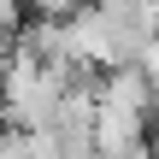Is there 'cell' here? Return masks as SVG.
Here are the masks:
<instances>
[{
	"instance_id": "obj_1",
	"label": "cell",
	"mask_w": 159,
	"mask_h": 159,
	"mask_svg": "<svg viewBox=\"0 0 159 159\" xmlns=\"http://www.w3.org/2000/svg\"><path fill=\"white\" fill-rule=\"evenodd\" d=\"M71 77L77 71L41 59L35 47H18L12 65L0 71V118H6V130H47L59 118V106H65Z\"/></svg>"
},
{
	"instance_id": "obj_2",
	"label": "cell",
	"mask_w": 159,
	"mask_h": 159,
	"mask_svg": "<svg viewBox=\"0 0 159 159\" xmlns=\"http://www.w3.org/2000/svg\"><path fill=\"white\" fill-rule=\"evenodd\" d=\"M12 53H18V30H6V24H0V71L12 65Z\"/></svg>"
}]
</instances>
